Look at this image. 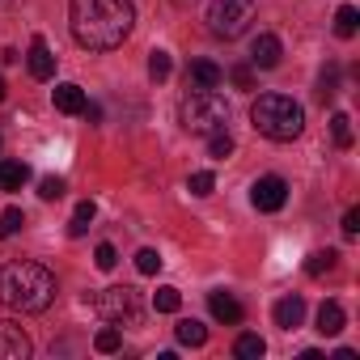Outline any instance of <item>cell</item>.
Segmentation results:
<instances>
[{
	"instance_id": "1",
	"label": "cell",
	"mask_w": 360,
	"mask_h": 360,
	"mask_svg": "<svg viewBox=\"0 0 360 360\" xmlns=\"http://www.w3.org/2000/svg\"><path fill=\"white\" fill-rule=\"evenodd\" d=\"M72 39L89 51H115L136 26L131 0H68Z\"/></svg>"
},
{
	"instance_id": "2",
	"label": "cell",
	"mask_w": 360,
	"mask_h": 360,
	"mask_svg": "<svg viewBox=\"0 0 360 360\" xmlns=\"http://www.w3.org/2000/svg\"><path fill=\"white\" fill-rule=\"evenodd\" d=\"M56 292H60V284H56V276L43 263L18 259V263H9L5 271H0V301H5L9 309H18V314H43V309H51Z\"/></svg>"
},
{
	"instance_id": "3",
	"label": "cell",
	"mask_w": 360,
	"mask_h": 360,
	"mask_svg": "<svg viewBox=\"0 0 360 360\" xmlns=\"http://www.w3.org/2000/svg\"><path fill=\"white\" fill-rule=\"evenodd\" d=\"M250 123L259 136L284 144V140H297L305 131V110L288 98V94H263L255 106H250Z\"/></svg>"
},
{
	"instance_id": "4",
	"label": "cell",
	"mask_w": 360,
	"mask_h": 360,
	"mask_svg": "<svg viewBox=\"0 0 360 360\" xmlns=\"http://www.w3.org/2000/svg\"><path fill=\"white\" fill-rule=\"evenodd\" d=\"M183 127L187 131H195V136H212V131H221L225 123H229V102L217 94V89H191L187 98H183Z\"/></svg>"
},
{
	"instance_id": "5",
	"label": "cell",
	"mask_w": 360,
	"mask_h": 360,
	"mask_svg": "<svg viewBox=\"0 0 360 360\" xmlns=\"http://www.w3.org/2000/svg\"><path fill=\"white\" fill-rule=\"evenodd\" d=\"M259 18V5L255 0H212L208 5V30L217 39H242L250 30V22Z\"/></svg>"
},
{
	"instance_id": "6",
	"label": "cell",
	"mask_w": 360,
	"mask_h": 360,
	"mask_svg": "<svg viewBox=\"0 0 360 360\" xmlns=\"http://www.w3.org/2000/svg\"><path fill=\"white\" fill-rule=\"evenodd\" d=\"M94 314H98L102 322H110V326L136 322V318H140V297H136V288H102V292L94 297Z\"/></svg>"
},
{
	"instance_id": "7",
	"label": "cell",
	"mask_w": 360,
	"mask_h": 360,
	"mask_svg": "<svg viewBox=\"0 0 360 360\" xmlns=\"http://www.w3.org/2000/svg\"><path fill=\"white\" fill-rule=\"evenodd\" d=\"M250 204L259 208V212H280L284 204H288V183L280 174H263L259 183L250 187Z\"/></svg>"
},
{
	"instance_id": "8",
	"label": "cell",
	"mask_w": 360,
	"mask_h": 360,
	"mask_svg": "<svg viewBox=\"0 0 360 360\" xmlns=\"http://www.w3.org/2000/svg\"><path fill=\"white\" fill-rule=\"evenodd\" d=\"M30 356V335L9 322V318H0V360H26Z\"/></svg>"
},
{
	"instance_id": "9",
	"label": "cell",
	"mask_w": 360,
	"mask_h": 360,
	"mask_svg": "<svg viewBox=\"0 0 360 360\" xmlns=\"http://www.w3.org/2000/svg\"><path fill=\"white\" fill-rule=\"evenodd\" d=\"M208 309H212V318H217V322H225V326H238V322L246 318V309H242V301H238L233 292H225V288H217V292H208Z\"/></svg>"
},
{
	"instance_id": "10",
	"label": "cell",
	"mask_w": 360,
	"mask_h": 360,
	"mask_svg": "<svg viewBox=\"0 0 360 360\" xmlns=\"http://www.w3.org/2000/svg\"><path fill=\"white\" fill-rule=\"evenodd\" d=\"M280 56H284V47H280L276 34H259L250 43V64L255 68H280Z\"/></svg>"
},
{
	"instance_id": "11",
	"label": "cell",
	"mask_w": 360,
	"mask_h": 360,
	"mask_svg": "<svg viewBox=\"0 0 360 360\" xmlns=\"http://www.w3.org/2000/svg\"><path fill=\"white\" fill-rule=\"evenodd\" d=\"M26 64H30V77H34V81H51V77H56V56H51V47H47L43 39H30Z\"/></svg>"
},
{
	"instance_id": "12",
	"label": "cell",
	"mask_w": 360,
	"mask_h": 360,
	"mask_svg": "<svg viewBox=\"0 0 360 360\" xmlns=\"http://www.w3.org/2000/svg\"><path fill=\"white\" fill-rule=\"evenodd\" d=\"M225 81V68L221 64H212V60H191V68H187V85L191 89H217Z\"/></svg>"
},
{
	"instance_id": "13",
	"label": "cell",
	"mask_w": 360,
	"mask_h": 360,
	"mask_svg": "<svg viewBox=\"0 0 360 360\" xmlns=\"http://www.w3.org/2000/svg\"><path fill=\"white\" fill-rule=\"evenodd\" d=\"M271 318H276V326L280 330H297L301 326V318H305V297H280L276 301V309H271Z\"/></svg>"
},
{
	"instance_id": "14",
	"label": "cell",
	"mask_w": 360,
	"mask_h": 360,
	"mask_svg": "<svg viewBox=\"0 0 360 360\" xmlns=\"http://www.w3.org/2000/svg\"><path fill=\"white\" fill-rule=\"evenodd\" d=\"M51 98H56V110H64V115H81V110L89 106L85 89H81V85H72V81L56 85V89H51Z\"/></svg>"
},
{
	"instance_id": "15",
	"label": "cell",
	"mask_w": 360,
	"mask_h": 360,
	"mask_svg": "<svg viewBox=\"0 0 360 360\" xmlns=\"http://www.w3.org/2000/svg\"><path fill=\"white\" fill-rule=\"evenodd\" d=\"M26 183H30L26 161H0V191H22Z\"/></svg>"
},
{
	"instance_id": "16",
	"label": "cell",
	"mask_w": 360,
	"mask_h": 360,
	"mask_svg": "<svg viewBox=\"0 0 360 360\" xmlns=\"http://www.w3.org/2000/svg\"><path fill=\"white\" fill-rule=\"evenodd\" d=\"M343 322H347V314H343V305L339 301H322V309H318V335H339L343 330Z\"/></svg>"
},
{
	"instance_id": "17",
	"label": "cell",
	"mask_w": 360,
	"mask_h": 360,
	"mask_svg": "<svg viewBox=\"0 0 360 360\" xmlns=\"http://www.w3.org/2000/svg\"><path fill=\"white\" fill-rule=\"evenodd\" d=\"M174 335H178V343H183V347H204L208 343V326L195 322V318H183V322L174 326Z\"/></svg>"
},
{
	"instance_id": "18",
	"label": "cell",
	"mask_w": 360,
	"mask_h": 360,
	"mask_svg": "<svg viewBox=\"0 0 360 360\" xmlns=\"http://www.w3.org/2000/svg\"><path fill=\"white\" fill-rule=\"evenodd\" d=\"M335 259H339L335 250H314V255L305 259V276H309V280H322L326 271H335Z\"/></svg>"
},
{
	"instance_id": "19",
	"label": "cell",
	"mask_w": 360,
	"mask_h": 360,
	"mask_svg": "<svg viewBox=\"0 0 360 360\" xmlns=\"http://www.w3.org/2000/svg\"><path fill=\"white\" fill-rule=\"evenodd\" d=\"M153 309H157V314H178V309H183V292L169 288V284H161V288L153 292Z\"/></svg>"
},
{
	"instance_id": "20",
	"label": "cell",
	"mask_w": 360,
	"mask_h": 360,
	"mask_svg": "<svg viewBox=\"0 0 360 360\" xmlns=\"http://www.w3.org/2000/svg\"><path fill=\"white\" fill-rule=\"evenodd\" d=\"M22 229H26V212L22 208H5V212H0V242L18 238Z\"/></svg>"
},
{
	"instance_id": "21",
	"label": "cell",
	"mask_w": 360,
	"mask_h": 360,
	"mask_svg": "<svg viewBox=\"0 0 360 360\" xmlns=\"http://www.w3.org/2000/svg\"><path fill=\"white\" fill-rule=\"evenodd\" d=\"M356 30H360V13H356L352 5H343V9L335 13V34H339V39H356Z\"/></svg>"
},
{
	"instance_id": "22",
	"label": "cell",
	"mask_w": 360,
	"mask_h": 360,
	"mask_svg": "<svg viewBox=\"0 0 360 360\" xmlns=\"http://www.w3.org/2000/svg\"><path fill=\"white\" fill-rule=\"evenodd\" d=\"M263 352H267L263 335H242V339L233 343V356H238V360H259Z\"/></svg>"
},
{
	"instance_id": "23",
	"label": "cell",
	"mask_w": 360,
	"mask_h": 360,
	"mask_svg": "<svg viewBox=\"0 0 360 360\" xmlns=\"http://www.w3.org/2000/svg\"><path fill=\"white\" fill-rule=\"evenodd\" d=\"M314 94H318V102H322V106L339 94V68H335V64H326V72L318 77V89H314Z\"/></svg>"
},
{
	"instance_id": "24",
	"label": "cell",
	"mask_w": 360,
	"mask_h": 360,
	"mask_svg": "<svg viewBox=\"0 0 360 360\" xmlns=\"http://www.w3.org/2000/svg\"><path fill=\"white\" fill-rule=\"evenodd\" d=\"M330 136H335V144H339V148H352V119H347L343 110H335V115H330Z\"/></svg>"
},
{
	"instance_id": "25",
	"label": "cell",
	"mask_w": 360,
	"mask_h": 360,
	"mask_svg": "<svg viewBox=\"0 0 360 360\" xmlns=\"http://www.w3.org/2000/svg\"><path fill=\"white\" fill-rule=\"evenodd\" d=\"M94 212H98V208H94V200H81V204H77V212H72L68 233H72V238H81V233L89 229V221H94Z\"/></svg>"
},
{
	"instance_id": "26",
	"label": "cell",
	"mask_w": 360,
	"mask_h": 360,
	"mask_svg": "<svg viewBox=\"0 0 360 360\" xmlns=\"http://www.w3.org/2000/svg\"><path fill=\"white\" fill-rule=\"evenodd\" d=\"M208 153H212V157H221V161L233 153V136H229V127H221V131H212V136H208Z\"/></svg>"
},
{
	"instance_id": "27",
	"label": "cell",
	"mask_w": 360,
	"mask_h": 360,
	"mask_svg": "<svg viewBox=\"0 0 360 360\" xmlns=\"http://www.w3.org/2000/svg\"><path fill=\"white\" fill-rule=\"evenodd\" d=\"M187 187H191V195H200V200H204V195H212V187H217V178H212L208 169H195V174L187 178Z\"/></svg>"
},
{
	"instance_id": "28",
	"label": "cell",
	"mask_w": 360,
	"mask_h": 360,
	"mask_svg": "<svg viewBox=\"0 0 360 360\" xmlns=\"http://www.w3.org/2000/svg\"><path fill=\"white\" fill-rule=\"evenodd\" d=\"M169 72H174L169 56H165V51H153V56H148V77H153V81H165Z\"/></svg>"
},
{
	"instance_id": "29",
	"label": "cell",
	"mask_w": 360,
	"mask_h": 360,
	"mask_svg": "<svg viewBox=\"0 0 360 360\" xmlns=\"http://www.w3.org/2000/svg\"><path fill=\"white\" fill-rule=\"evenodd\" d=\"M94 347L110 356V352H119V347H123V335H119L115 326H106V330H98V339H94Z\"/></svg>"
},
{
	"instance_id": "30",
	"label": "cell",
	"mask_w": 360,
	"mask_h": 360,
	"mask_svg": "<svg viewBox=\"0 0 360 360\" xmlns=\"http://www.w3.org/2000/svg\"><path fill=\"white\" fill-rule=\"evenodd\" d=\"M136 267H140V276H157V271H161V255L144 246V250L136 255Z\"/></svg>"
},
{
	"instance_id": "31",
	"label": "cell",
	"mask_w": 360,
	"mask_h": 360,
	"mask_svg": "<svg viewBox=\"0 0 360 360\" xmlns=\"http://www.w3.org/2000/svg\"><path fill=\"white\" fill-rule=\"evenodd\" d=\"M94 263H98V271H115V263H119L115 246H110V242H102V246L94 250Z\"/></svg>"
},
{
	"instance_id": "32",
	"label": "cell",
	"mask_w": 360,
	"mask_h": 360,
	"mask_svg": "<svg viewBox=\"0 0 360 360\" xmlns=\"http://www.w3.org/2000/svg\"><path fill=\"white\" fill-rule=\"evenodd\" d=\"M229 81H233L238 89H255V72H250V64H238V68H229Z\"/></svg>"
},
{
	"instance_id": "33",
	"label": "cell",
	"mask_w": 360,
	"mask_h": 360,
	"mask_svg": "<svg viewBox=\"0 0 360 360\" xmlns=\"http://www.w3.org/2000/svg\"><path fill=\"white\" fill-rule=\"evenodd\" d=\"M39 195L51 204V200H60L64 195V178H43V183H39Z\"/></svg>"
},
{
	"instance_id": "34",
	"label": "cell",
	"mask_w": 360,
	"mask_h": 360,
	"mask_svg": "<svg viewBox=\"0 0 360 360\" xmlns=\"http://www.w3.org/2000/svg\"><path fill=\"white\" fill-rule=\"evenodd\" d=\"M356 233H360V212L347 208V217H343V238H356Z\"/></svg>"
},
{
	"instance_id": "35",
	"label": "cell",
	"mask_w": 360,
	"mask_h": 360,
	"mask_svg": "<svg viewBox=\"0 0 360 360\" xmlns=\"http://www.w3.org/2000/svg\"><path fill=\"white\" fill-rule=\"evenodd\" d=\"M5 94H9V89H5V77H0V102H5Z\"/></svg>"
},
{
	"instance_id": "36",
	"label": "cell",
	"mask_w": 360,
	"mask_h": 360,
	"mask_svg": "<svg viewBox=\"0 0 360 360\" xmlns=\"http://www.w3.org/2000/svg\"><path fill=\"white\" fill-rule=\"evenodd\" d=\"M174 5H191V0H174Z\"/></svg>"
}]
</instances>
